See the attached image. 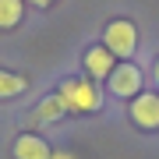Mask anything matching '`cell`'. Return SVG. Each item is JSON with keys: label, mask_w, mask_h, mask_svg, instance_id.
<instances>
[{"label": "cell", "mask_w": 159, "mask_h": 159, "mask_svg": "<svg viewBox=\"0 0 159 159\" xmlns=\"http://www.w3.org/2000/svg\"><path fill=\"white\" fill-rule=\"evenodd\" d=\"M127 113H131V120H134V127L156 131L159 127V92H138V96L131 99Z\"/></svg>", "instance_id": "4"}, {"label": "cell", "mask_w": 159, "mask_h": 159, "mask_svg": "<svg viewBox=\"0 0 159 159\" xmlns=\"http://www.w3.org/2000/svg\"><path fill=\"white\" fill-rule=\"evenodd\" d=\"M102 46H106L117 60H131V53L138 50V29H134V21H127V18L110 21L106 32H102Z\"/></svg>", "instance_id": "2"}, {"label": "cell", "mask_w": 159, "mask_h": 159, "mask_svg": "<svg viewBox=\"0 0 159 159\" xmlns=\"http://www.w3.org/2000/svg\"><path fill=\"white\" fill-rule=\"evenodd\" d=\"M32 4H35V7H50L53 0H32Z\"/></svg>", "instance_id": "10"}, {"label": "cell", "mask_w": 159, "mask_h": 159, "mask_svg": "<svg viewBox=\"0 0 159 159\" xmlns=\"http://www.w3.org/2000/svg\"><path fill=\"white\" fill-rule=\"evenodd\" d=\"M11 152H14V159H53L50 145H46L39 134H18Z\"/></svg>", "instance_id": "6"}, {"label": "cell", "mask_w": 159, "mask_h": 159, "mask_svg": "<svg viewBox=\"0 0 159 159\" xmlns=\"http://www.w3.org/2000/svg\"><path fill=\"white\" fill-rule=\"evenodd\" d=\"M25 18V4L21 0H0V29H14V25H21Z\"/></svg>", "instance_id": "8"}, {"label": "cell", "mask_w": 159, "mask_h": 159, "mask_svg": "<svg viewBox=\"0 0 159 159\" xmlns=\"http://www.w3.org/2000/svg\"><path fill=\"white\" fill-rule=\"evenodd\" d=\"M152 78H156V85H159V60H156V67H152Z\"/></svg>", "instance_id": "11"}, {"label": "cell", "mask_w": 159, "mask_h": 159, "mask_svg": "<svg viewBox=\"0 0 159 159\" xmlns=\"http://www.w3.org/2000/svg\"><path fill=\"white\" fill-rule=\"evenodd\" d=\"M57 96L64 99L67 113H96L102 106V92L96 89V81H89V78H64Z\"/></svg>", "instance_id": "1"}, {"label": "cell", "mask_w": 159, "mask_h": 159, "mask_svg": "<svg viewBox=\"0 0 159 159\" xmlns=\"http://www.w3.org/2000/svg\"><path fill=\"white\" fill-rule=\"evenodd\" d=\"M53 159H74V156H67V152H53Z\"/></svg>", "instance_id": "12"}, {"label": "cell", "mask_w": 159, "mask_h": 159, "mask_svg": "<svg viewBox=\"0 0 159 159\" xmlns=\"http://www.w3.org/2000/svg\"><path fill=\"white\" fill-rule=\"evenodd\" d=\"M113 67H117V57L106 46H89L85 50V71H89L92 81H106L110 74H113Z\"/></svg>", "instance_id": "5"}, {"label": "cell", "mask_w": 159, "mask_h": 159, "mask_svg": "<svg viewBox=\"0 0 159 159\" xmlns=\"http://www.w3.org/2000/svg\"><path fill=\"white\" fill-rule=\"evenodd\" d=\"M142 85H145V81H142V67L131 64V60H120L113 67V74L106 78V89L113 92L117 99H134L138 92H145Z\"/></svg>", "instance_id": "3"}, {"label": "cell", "mask_w": 159, "mask_h": 159, "mask_svg": "<svg viewBox=\"0 0 159 159\" xmlns=\"http://www.w3.org/2000/svg\"><path fill=\"white\" fill-rule=\"evenodd\" d=\"M64 113H67V106H64V99L57 96V92L39 99V106H35V120H43V124H57Z\"/></svg>", "instance_id": "7"}, {"label": "cell", "mask_w": 159, "mask_h": 159, "mask_svg": "<svg viewBox=\"0 0 159 159\" xmlns=\"http://www.w3.org/2000/svg\"><path fill=\"white\" fill-rule=\"evenodd\" d=\"M29 89V81L21 74H11V71H0V99H14Z\"/></svg>", "instance_id": "9"}]
</instances>
